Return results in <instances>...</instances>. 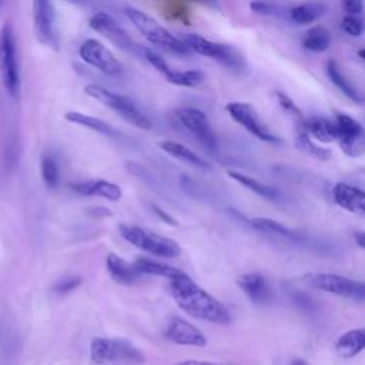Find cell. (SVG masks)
Wrapping results in <instances>:
<instances>
[{
	"mask_svg": "<svg viewBox=\"0 0 365 365\" xmlns=\"http://www.w3.org/2000/svg\"><path fill=\"white\" fill-rule=\"evenodd\" d=\"M181 40L187 44V47L192 53L212 58L231 70L238 71V70H242L245 66L242 56L231 46L210 41L205 37L195 33H187L181 37Z\"/></svg>",
	"mask_w": 365,
	"mask_h": 365,
	"instance_id": "52a82bcc",
	"label": "cell"
},
{
	"mask_svg": "<svg viewBox=\"0 0 365 365\" xmlns=\"http://www.w3.org/2000/svg\"><path fill=\"white\" fill-rule=\"evenodd\" d=\"M331 44V34L329 31L322 26L311 27L305 31L302 37V46L307 50H311L314 53L325 51Z\"/></svg>",
	"mask_w": 365,
	"mask_h": 365,
	"instance_id": "484cf974",
	"label": "cell"
},
{
	"mask_svg": "<svg viewBox=\"0 0 365 365\" xmlns=\"http://www.w3.org/2000/svg\"><path fill=\"white\" fill-rule=\"evenodd\" d=\"M177 365H220V364L207 362V361H197V359H185L182 362H178Z\"/></svg>",
	"mask_w": 365,
	"mask_h": 365,
	"instance_id": "b9f144b4",
	"label": "cell"
},
{
	"mask_svg": "<svg viewBox=\"0 0 365 365\" xmlns=\"http://www.w3.org/2000/svg\"><path fill=\"white\" fill-rule=\"evenodd\" d=\"M88 26L96 33L101 34L104 38H107L110 43H113L115 47H118L123 51L137 54L141 57V48L143 46L137 44L131 36L124 30L123 26L117 23V20L110 16L106 11H97L94 13L90 20Z\"/></svg>",
	"mask_w": 365,
	"mask_h": 365,
	"instance_id": "9c48e42d",
	"label": "cell"
},
{
	"mask_svg": "<svg viewBox=\"0 0 365 365\" xmlns=\"http://www.w3.org/2000/svg\"><path fill=\"white\" fill-rule=\"evenodd\" d=\"M237 284L254 305H268L272 302L274 292L264 275L258 272L242 274L237 278Z\"/></svg>",
	"mask_w": 365,
	"mask_h": 365,
	"instance_id": "2e32d148",
	"label": "cell"
},
{
	"mask_svg": "<svg viewBox=\"0 0 365 365\" xmlns=\"http://www.w3.org/2000/svg\"><path fill=\"white\" fill-rule=\"evenodd\" d=\"M342 29L349 36L358 37L364 31V24H362V21L358 17H355L352 14H348V16H345L342 19Z\"/></svg>",
	"mask_w": 365,
	"mask_h": 365,
	"instance_id": "d590c367",
	"label": "cell"
},
{
	"mask_svg": "<svg viewBox=\"0 0 365 365\" xmlns=\"http://www.w3.org/2000/svg\"><path fill=\"white\" fill-rule=\"evenodd\" d=\"M0 78L13 100H19L21 90L17 43L13 26L6 21L0 29Z\"/></svg>",
	"mask_w": 365,
	"mask_h": 365,
	"instance_id": "3957f363",
	"label": "cell"
},
{
	"mask_svg": "<svg viewBox=\"0 0 365 365\" xmlns=\"http://www.w3.org/2000/svg\"><path fill=\"white\" fill-rule=\"evenodd\" d=\"M297 147L307 155L315 158V160H321V161H327L331 158V151L317 145L311 138L309 134L305 131V128L301 125L299 131L297 134V140H295Z\"/></svg>",
	"mask_w": 365,
	"mask_h": 365,
	"instance_id": "f546056e",
	"label": "cell"
},
{
	"mask_svg": "<svg viewBox=\"0 0 365 365\" xmlns=\"http://www.w3.org/2000/svg\"><path fill=\"white\" fill-rule=\"evenodd\" d=\"M70 4H76V6H87L91 3V0H64Z\"/></svg>",
	"mask_w": 365,
	"mask_h": 365,
	"instance_id": "ee69618b",
	"label": "cell"
},
{
	"mask_svg": "<svg viewBox=\"0 0 365 365\" xmlns=\"http://www.w3.org/2000/svg\"><path fill=\"white\" fill-rule=\"evenodd\" d=\"M106 267L111 278L123 285H131L143 275L135 264H130L113 252L106 257Z\"/></svg>",
	"mask_w": 365,
	"mask_h": 365,
	"instance_id": "d6986e66",
	"label": "cell"
},
{
	"mask_svg": "<svg viewBox=\"0 0 365 365\" xmlns=\"http://www.w3.org/2000/svg\"><path fill=\"white\" fill-rule=\"evenodd\" d=\"M335 349L338 355L345 359L354 358L362 352L365 349V328L351 329L342 334L335 344Z\"/></svg>",
	"mask_w": 365,
	"mask_h": 365,
	"instance_id": "ffe728a7",
	"label": "cell"
},
{
	"mask_svg": "<svg viewBox=\"0 0 365 365\" xmlns=\"http://www.w3.org/2000/svg\"><path fill=\"white\" fill-rule=\"evenodd\" d=\"M64 118L68 121V123H73V124H78L81 127H86V128H90L93 131H97L106 137H110V138H118L121 134L113 127L110 125L108 123H106L104 120L101 118H97L94 115H88V114H84V113H78V111H67L64 114Z\"/></svg>",
	"mask_w": 365,
	"mask_h": 365,
	"instance_id": "44dd1931",
	"label": "cell"
},
{
	"mask_svg": "<svg viewBox=\"0 0 365 365\" xmlns=\"http://www.w3.org/2000/svg\"><path fill=\"white\" fill-rule=\"evenodd\" d=\"M33 27L36 38L41 44L58 50L56 14L51 0H33Z\"/></svg>",
	"mask_w": 365,
	"mask_h": 365,
	"instance_id": "7c38bea8",
	"label": "cell"
},
{
	"mask_svg": "<svg viewBox=\"0 0 365 365\" xmlns=\"http://www.w3.org/2000/svg\"><path fill=\"white\" fill-rule=\"evenodd\" d=\"M305 281L315 289L349 299L365 301V282L329 272L308 274L305 275Z\"/></svg>",
	"mask_w": 365,
	"mask_h": 365,
	"instance_id": "ba28073f",
	"label": "cell"
},
{
	"mask_svg": "<svg viewBox=\"0 0 365 365\" xmlns=\"http://www.w3.org/2000/svg\"><path fill=\"white\" fill-rule=\"evenodd\" d=\"M3 1H4V0H0V7H1V4H3Z\"/></svg>",
	"mask_w": 365,
	"mask_h": 365,
	"instance_id": "7dc6e473",
	"label": "cell"
},
{
	"mask_svg": "<svg viewBox=\"0 0 365 365\" xmlns=\"http://www.w3.org/2000/svg\"><path fill=\"white\" fill-rule=\"evenodd\" d=\"M78 54L86 64L107 76H120L123 73V64L103 43L96 38L84 40L78 48Z\"/></svg>",
	"mask_w": 365,
	"mask_h": 365,
	"instance_id": "30bf717a",
	"label": "cell"
},
{
	"mask_svg": "<svg viewBox=\"0 0 365 365\" xmlns=\"http://www.w3.org/2000/svg\"><path fill=\"white\" fill-rule=\"evenodd\" d=\"M164 78L175 86L197 87L205 80V74L201 70H170Z\"/></svg>",
	"mask_w": 365,
	"mask_h": 365,
	"instance_id": "f1b7e54d",
	"label": "cell"
},
{
	"mask_svg": "<svg viewBox=\"0 0 365 365\" xmlns=\"http://www.w3.org/2000/svg\"><path fill=\"white\" fill-rule=\"evenodd\" d=\"M124 14L131 21V24L140 31V34H143V37L153 46L161 47L177 54L191 53V50L181 38L173 36L164 26H161L155 19H153L147 13L135 7H125Z\"/></svg>",
	"mask_w": 365,
	"mask_h": 365,
	"instance_id": "7a4b0ae2",
	"label": "cell"
},
{
	"mask_svg": "<svg viewBox=\"0 0 365 365\" xmlns=\"http://www.w3.org/2000/svg\"><path fill=\"white\" fill-rule=\"evenodd\" d=\"M301 125L309 135L321 143H331L338 137L335 121H331L325 117H309L304 120Z\"/></svg>",
	"mask_w": 365,
	"mask_h": 365,
	"instance_id": "603a6c76",
	"label": "cell"
},
{
	"mask_svg": "<svg viewBox=\"0 0 365 365\" xmlns=\"http://www.w3.org/2000/svg\"><path fill=\"white\" fill-rule=\"evenodd\" d=\"M225 110L228 111V114L231 115V118L234 121H237L238 124H241L248 133H251L252 135H255L257 138L267 141V143H279V138L277 135H274L259 120V117L257 115L255 110L252 106H250L248 103H240V101H232L228 103Z\"/></svg>",
	"mask_w": 365,
	"mask_h": 365,
	"instance_id": "5bb4252c",
	"label": "cell"
},
{
	"mask_svg": "<svg viewBox=\"0 0 365 365\" xmlns=\"http://www.w3.org/2000/svg\"><path fill=\"white\" fill-rule=\"evenodd\" d=\"M158 145L164 153H167L168 155H171L180 161H184L190 165H194V167L202 168V170L211 168L205 160H202L198 154H195L192 150H190L188 147H185L181 143H177L174 140H163L158 143Z\"/></svg>",
	"mask_w": 365,
	"mask_h": 365,
	"instance_id": "7402d4cb",
	"label": "cell"
},
{
	"mask_svg": "<svg viewBox=\"0 0 365 365\" xmlns=\"http://www.w3.org/2000/svg\"><path fill=\"white\" fill-rule=\"evenodd\" d=\"M362 0H342V9L348 14H358L362 11Z\"/></svg>",
	"mask_w": 365,
	"mask_h": 365,
	"instance_id": "f35d334b",
	"label": "cell"
},
{
	"mask_svg": "<svg viewBox=\"0 0 365 365\" xmlns=\"http://www.w3.org/2000/svg\"><path fill=\"white\" fill-rule=\"evenodd\" d=\"M325 6L322 3H304L295 6L289 10L291 19L298 24H308L321 17L325 13Z\"/></svg>",
	"mask_w": 365,
	"mask_h": 365,
	"instance_id": "83f0119b",
	"label": "cell"
},
{
	"mask_svg": "<svg viewBox=\"0 0 365 365\" xmlns=\"http://www.w3.org/2000/svg\"><path fill=\"white\" fill-rule=\"evenodd\" d=\"M40 170H41V178L44 184L48 188H54L60 180V171H58V164L56 158L50 154H43L40 160Z\"/></svg>",
	"mask_w": 365,
	"mask_h": 365,
	"instance_id": "1f68e13d",
	"label": "cell"
},
{
	"mask_svg": "<svg viewBox=\"0 0 365 365\" xmlns=\"http://www.w3.org/2000/svg\"><path fill=\"white\" fill-rule=\"evenodd\" d=\"M188 1H194V3H201V4H205V6L217 7V0H188Z\"/></svg>",
	"mask_w": 365,
	"mask_h": 365,
	"instance_id": "7bdbcfd3",
	"label": "cell"
},
{
	"mask_svg": "<svg viewBox=\"0 0 365 365\" xmlns=\"http://www.w3.org/2000/svg\"><path fill=\"white\" fill-rule=\"evenodd\" d=\"M81 285V278L76 277V275H68V277H63L60 278L56 284H54V291L57 294H68L74 289H77Z\"/></svg>",
	"mask_w": 365,
	"mask_h": 365,
	"instance_id": "e575fe53",
	"label": "cell"
},
{
	"mask_svg": "<svg viewBox=\"0 0 365 365\" xmlns=\"http://www.w3.org/2000/svg\"><path fill=\"white\" fill-rule=\"evenodd\" d=\"M70 187L80 195H97L110 201H118L121 198V188L107 180H88L83 182H74Z\"/></svg>",
	"mask_w": 365,
	"mask_h": 365,
	"instance_id": "ac0fdd59",
	"label": "cell"
},
{
	"mask_svg": "<svg viewBox=\"0 0 365 365\" xmlns=\"http://www.w3.org/2000/svg\"><path fill=\"white\" fill-rule=\"evenodd\" d=\"M84 93L88 97L100 101L103 106L113 110L117 115H120L128 124H131L137 128H141V130H150L151 128V121L135 106V103L131 98H128L123 94L114 93L111 90H107L106 87L98 86V84H87L84 87Z\"/></svg>",
	"mask_w": 365,
	"mask_h": 365,
	"instance_id": "277c9868",
	"label": "cell"
},
{
	"mask_svg": "<svg viewBox=\"0 0 365 365\" xmlns=\"http://www.w3.org/2000/svg\"><path fill=\"white\" fill-rule=\"evenodd\" d=\"M275 96H277V100H278L279 106H281L287 113H289V114H292V115H295V117H298V118H302V113L299 111V108L295 106V103H294L285 93L277 91Z\"/></svg>",
	"mask_w": 365,
	"mask_h": 365,
	"instance_id": "8d00e7d4",
	"label": "cell"
},
{
	"mask_svg": "<svg viewBox=\"0 0 365 365\" xmlns=\"http://www.w3.org/2000/svg\"><path fill=\"white\" fill-rule=\"evenodd\" d=\"M289 365H308V362L305 359H302V358H295V359H292L289 362Z\"/></svg>",
	"mask_w": 365,
	"mask_h": 365,
	"instance_id": "f6af8a7d",
	"label": "cell"
},
{
	"mask_svg": "<svg viewBox=\"0 0 365 365\" xmlns=\"http://www.w3.org/2000/svg\"><path fill=\"white\" fill-rule=\"evenodd\" d=\"M354 240L358 247L365 250V231H356L354 232Z\"/></svg>",
	"mask_w": 365,
	"mask_h": 365,
	"instance_id": "60d3db41",
	"label": "cell"
},
{
	"mask_svg": "<svg viewBox=\"0 0 365 365\" xmlns=\"http://www.w3.org/2000/svg\"><path fill=\"white\" fill-rule=\"evenodd\" d=\"M170 292L177 305L197 319L220 325H227L231 322V315L225 305L195 284L184 272L170 278Z\"/></svg>",
	"mask_w": 365,
	"mask_h": 365,
	"instance_id": "6da1fadb",
	"label": "cell"
},
{
	"mask_svg": "<svg viewBox=\"0 0 365 365\" xmlns=\"http://www.w3.org/2000/svg\"><path fill=\"white\" fill-rule=\"evenodd\" d=\"M251 227H254L257 231L259 232H264L267 235H278V237H282V238H287L289 241H294V242H301L302 241V235L287 228L285 225H282L281 222L278 221H274L271 218H261V217H257V218H252L250 221Z\"/></svg>",
	"mask_w": 365,
	"mask_h": 365,
	"instance_id": "d4e9b609",
	"label": "cell"
},
{
	"mask_svg": "<svg viewBox=\"0 0 365 365\" xmlns=\"http://www.w3.org/2000/svg\"><path fill=\"white\" fill-rule=\"evenodd\" d=\"M135 267L138 268V271L141 274H147V275H155V277H164V278H174L180 274H182V271H180L178 268H174L171 265L150 259V258H138L135 262Z\"/></svg>",
	"mask_w": 365,
	"mask_h": 365,
	"instance_id": "4316f807",
	"label": "cell"
},
{
	"mask_svg": "<svg viewBox=\"0 0 365 365\" xmlns=\"http://www.w3.org/2000/svg\"><path fill=\"white\" fill-rule=\"evenodd\" d=\"M90 356L94 364L125 362V364H143L144 354L125 339L97 336L91 341Z\"/></svg>",
	"mask_w": 365,
	"mask_h": 365,
	"instance_id": "8992f818",
	"label": "cell"
},
{
	"mask_svg": "<svg viewBox=\"0 0 365 365\" xmlns=\"http://www.w3.org/2000/svg\"><path fill=\"white\" fill-rule=\"evenodd\" d=\"M334 201L344 210L365 218V191L348 182H338L332 188Z\"/></svg>",
	"mask_w": 365,
	"mask_h": 365,
	"instance_id": "e0dca14e",
	"label": "cell"
},
{
	"mask_svg": "<svg viewBox=\"0 0 365 365\" xmlns=\"http://www.w3.org/2000/svg\"><path fill=\"white\" fill-rule=\"evenodd\" d=\"M289 298H291V301L294 302V305H295L299 311H302V312H305V314L312 315V314H315L317 309H318L317 302H315L307 292H304V291L291 289V291H289Z\"/></svg>",
	"mask_w": 365,
	"mask_h": 365,
	"instance_id": "d6a6232c",
	"label": "cell"
},
{
	"mask_svg": "<svg viewBox=\"0 0 365 365\" xmlns=\"http://www.w3.org/2000/svg\"><path fill=\"white\" fill-rule=\"evenodd\" d=\"M141 57H143L150 66H153L163 77H164L165 74H168V71L171 70V67L167 64V61H165L158 53H155L154 50H151L150 47L143 46V48H141Z\"/></svg>",
	"mask_w": 365,
	"mask_h": 365,
	"instance_id": "836d02e7",
	"label": "cell"
},
{
	"mask_svg": "<svg viewBox=\"0 0 365 365\" xmlns=\"http://www.w3.org/2000/svg\"><path fill=\"white\" fill-rule=\"evenodd\" d=\"M175 114L181 125L190 131L208 151L217 150V137L205 113L194 107H180Z\"/></svg>",
	"mask_w": 365,
	"mask_h": 365,
	"instance_id": "4fadbf2b",
	"label": "cell"
},
{
	"mask_svg": "<svg viewBox=\"0 0 365 365\" xmlns=\"http://www.w3.org/2000/svg\"><path fill=\"white\" fill-rule=\"evenodd\" d=\"M335 124L338 130L336 140L342 151L349 157H358L365 153V130L351 115L345 113L335 114Z\"/></svg>",
	"mask_w": 365,
	"mask_h": 365,
	"instance_id": "8fae6325",
	"label": "cell"
},
{
	"mask_svg": "<svg viewBox=\"0 0 365 365\" xmlns=\"http://www.w3.org/2000/svg\"><path fill=\"white\" fill-rule=\"evenodd\" d=\"M327 74H328V78L352 101L355 103H361L362 98L359 97V94L356 93V90L349 84V81L344 77V74L341 73L338 64L334 61V60H328L327 63Z\"/></svg>",
	"mask_w": 365,
	"mask_h": 365,
	"instance_id": "4dcf8cb0",
	"label": "cell"
},
{
	"mask_svg": "<svg viewBox=\"0 0 365 365\" xmlns=\"http://www.w3.org/2000/svg\"><path fill=\"white\" fill-rule=\"evenodd\" d=\"M228 175L235 180L237 182H240L241 185H244L245 188L251 190L252 192H255L257 195L265 198V200H269V201H279L282 194L278 188L275 187H271V185H267V184H262L259 182L258 180L247 175V174H242V173H238V171H228Z\"/></svg>",
	"mask_w": 365,
	"mask_h": 365,
	"instance_id": "cb8c5ba5",
	"label": "cell"
},
{
	"mask_svg": "<svg viewBox=\"0 0 365 365\" xmlns=\"http://www.w3.org/2000/svg\"><path fill=\"white\" fill-rule=\"evenodd\" d=\"M250 9L257 13V14H262V16H268V14H274L277 13V7L268 1L264 0H254L250 3Z\"/></svg>",
	"mask_w": 365,
	"mask_h": 365,
	"instance_id": "74e56055",
	"label": "cell"
},
{
	"mask_svg": "<svg viewBox=\"0 0 365 365\" xmlns=\"http://www.w3.org/2000/svg\"><path fill=\"white\" fill-rule=\"evenodd\" d=\"M358 56L365 61V48H359L358 50Z\"/></svg>",
	"mask_w": 365,
	"mask_h": 365,
	"instance_id": "bcb514c9",
	"label": "cell"
},
{
	"mask_svg": "<svg viewBox=\"0 0 365 365\" xmlns=\"http://www.w3.org/2000/svg\"><path fill=\"white\" fill-rule=\"evenodd\" d=\"M121 237L133 244L134 247L163 258H174L181 254V247L177 241L163 237L157 232H153L150 230L130 225V224H121L120 227Z\"/></svg>",
	"mask_w": 365,
	"mask_h": 365,
	"instance_id": "5b68a950",
	"label": "cell"
},
{
	"mask_svg": "<svg viewBox=\"0 0 365 365\" xmlns=\"http://www.w3.org/2000/svg\"><path fill=\"white\" fill-rule=\"evenodd\" d=\"M151 208H153V211H154V214H157L158 217H160V220H163L164 222H167V224H170V225H177V222H175V220L173 218V217H170L165 211H163L158 205H151Z\"/></svg>",
	"mask_w": 365,
	"mask_h": 365,
	"instance_id": "ab89813d",
	"label": "cell"
},
{
	"mask_svg": "<svg viewBox=\"0 0 365 365\" xmlns=\"http://www.w3.org/2000/svg\"><path fill=\"white\" fill-rule=\"evenodd\" d=\"M164 335L168 341L185 346H204L207 344L205 335L192 324L181 317H171L167 322Z\"/></svg>",
	"mask_w": 365,
	"mask_h": 365,
	"instance_id": "9a60e30c",
	"label": "cell"
}]
</instances>
